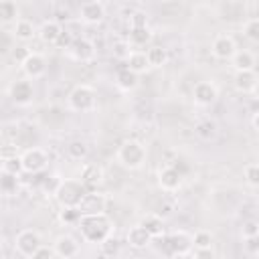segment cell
Instances as JSON below:
<instances>
[{"label":"cell","instance_id":"1","mask_svg":"<svg viewBox=\"0 0 259 259\" xmlns=\"http://www.w3.org/2000/svg\"><path fill=\"white\" fill-rule=\"evenodd\" d=\"M79 233H81V239L85 243H91V245H99L103 243L107 237L113 235V221L105 214V212H95V214H83L81 221H79Z\"/></svg>","mask_w":259,"mask_h":259},{"label":"cell","instance_id":"2","mask_svg":"<svg viewBox=\"0 0 259 259\" xmlns=\"http://www.w3.org/2000/svg\"><path fill=\"white\" fill-rule=\"evenodd\" d=\"M146 146L140 140H125L117 148V162L125 170H140L146 164Z\"/></svg>","mask_w":259,"mask_h":259},{"label":"cell","instance_id":"3","mask_svg":"<svg viewBox=\"0 0 259 259\" xmlns=\"http://www.w3.org/2000/svg\"><path fill=\"white\" fill-rule=\"evenodd\" d=\"M67 103L73 111L77 113H89L97 107V95H95V89L91 85H85V83H79L71 89L69 97H67Z\"/></svg>","mask_w":259,"mask_h":259},{"label":"cell","instance_id":"4","mask_svg":"<svg viewBox=\"0 0 259 259\" xmlns=\"http://www.w3.org/2000/svg\"><path fill=\"white\" fill-rule=\"evenodd\" d=\"M85 194H87V188L81 180L67 178V180H61L55 192V200L59 202V206H79Z\"/></svg>","mask_w":259,"mask_h":259},{"label":"cell","instance_id":"5","mask_svg":"<svg viewBox=\"0 0 259 259\" xmlns=\"http://www.w3.org/2000/svg\"><path fill=\"white\" fill-rule=\"evenodd\" d=\"M40 245H42V239L34 229H22L14 237V249L24 259H34Z\"/></svg>","mask_w":259,"mask_h":259},{"label":"cell","instance_id":"6","mask_svg":"<svg viewBox=\"0 0 259 259\" xmlns=\"http://www.w3.org/2000/svg\"><path fill=\"white\" fill-rule=\"evenodd\" d=\"M164 243H166L168 253H170L172 257L190 255L192 249H194L192 235H188L186 231H174V233H170V235H164Z\"/></svg>","mask_w":259,"mask_h":259},{"label":"cell","instance_id":"7","mask_svg":"<svg viewBox=\"0 0 259 259\" xmlns=\"http://www.w3.org/2000/svg\"><path fill=\"white\" fill-rule=\"evenodd\" d=\"M8 97L14 105L18 107H26L32 103L34 99V87H32V79H16L10 87H8Z\"/></svg>","mask_w":259,"mask_h":259},{"label":"cell","instance_id":"8","mask_svg":"<svg viewBox=\"0 0 259 259\" xmlns=\"http://www.w3.org/2000/svg\"><path fill=\"white\" fill-rule=\"evenodd\" d=\"M22 164L26 174H40L49 166V154L42 148H26L22 154Z\"/></svg>","mask_w":259,"mask_h":259},{"label":"cell","instance_id":"9","mask_svg":"<svg viewBox=\"0 0 259 259\" xmlns=\"http://www.w3.org/2000/svg\"><path fill=\"white\" fill-rule=\"evenodd\" d=\"M210 53L214 59L219 61H231L233 55L237 53V42L231 34H217L212 38V45H210Z\"/></svg>","mask_w":259,"mask_h":259},{"label":"cell","instance_id":"10","mask_svg":"<svg viewBox=\"0 0 259 259\" xmlns=\"http://www.w3.org/2000/svg\"><path fill=\"white\" fill-rule=\"evenodd\" d=\"M192 99L198 107H210L219 99V89L212 81H198L192 89Z\"/></svg>","mask_w":259,"mask_h":259},{"label":"cell","instance_id":"11","mask_svg":"<svg viewBox=\"0 0 259 259\" xmlns=\"http://www.w3.org/2000/svg\"><path fill=\"white\" fill-rule=\"evenodd\" d=\"M67 53L77 63H91L95 59V45L89 38H75Z\"/></svg>","mask_w":259,"mask_h":259},{"label":"cell","instance_id":"12","mask_svg":"<svg viewBox=\"0 0 259 259\" xmlns=\"http://www.w3.org/2000/svg\"><path fill=\"white\" fill-rule=\"evenodd\" d=\"M158 186L164 192H176L182 186V172L176 166H164L158 170Z\"/></svg>","mask_w":259,"mask_h":259},{"label":"cell","instance_id":"13","mask_svg":"<svg viewBox=\"0 0 259 259\" xmlns=\"http://www.w3.org/2000/svg\"><path fill=\"white\" fill-rule=\"evenodd\" d=\"M107 206V196L99 190H87L83 200L79 202V210L83 214H95V212H105Z\"/></svg>","mask_w":259,"mask_h":259},{"label":"cell","instance_id":"14","mask_svg":"<svg viewBox=\"0 0 259 259\" xmlns=\"http://www.w3.org/2000/svg\"><path fill=\"white\" fill-rule=\"evenodd\" d=\"M20 69H22V73L28 77V79H40V77H45V73H47V59L40 55V53H30L26 59H24V63L20 65Z\"/></svg>","mask_w":259,"mask_h":259},{"label":"cell","instance_id":"15","mask_svg":"<svg viewBox=\"0 0 259 259\" xmlns=\"http://www.w3.org/2000/svg\"><path fill=\"white\" fill-rule=\"evenodd\" d=\"M79 180L85 184L87 190H97L103 184V168L99 164H83L79 172Z\"/></svg>","mask_w":259,"mask_h":259},{"label":"cell","instance_id":"16","mask_svg":"<svg viewBox=\"0 0 259 259\" xmlns=\"http://www.w3.org/2000/svg\"><path fill=\"white\" fill-rule=\"evenodd\" d=\"M233 85L239 93H253L257 91V85H259V75L253 71H235V77H233Z\"/></svg>","mask_w":259,"mask_h":259},{"label":"cell","instance_id":"17","mask_svg":"<svg viewBox=\"0 0 259 259\" xmlns=\"http://www.w3.org/2000/svg\"><path fill=\"white\" fill-rule=\"evenodd\" d=\"M152 241H154V237L138 223V225H134V227H130V231L125 233V243L132 247V249H146V247H150L152 245Z\"/></svg>","mask_w":259,"mask_h":259},{"label":"cell","instance_id":"18","mask_svg":"<svg viewBox=\"0 0 259 259\" xmlns=\"http://www.w3.org/2000/svg\"><path fill=\"white\" fill-rule=\"evenodd\" d=\"M79 16L85 24H99L103 18H105V6L97 0H89L85 4H81V10H79Z\"/></svg>","mask_w":259,"mask_h":259},{"label":"cell","instance_id":"19","mask_svg":"<svg viewBox=\"0 0 259 259\" xmlns=\"http://www.w3.org/2000/svg\"><path fill=\"white\" fill-rule=\"evenodd\" d=\"M53 247H55L57 257H63V259H71V257H77V255H79V243H77V239L71 237V235H61V237H57L55 243H53Z\"/></svg>","mask_w":259,"mask_h":259},{"label":"cell","instance_id":"20","mask_svg":"<svg viewBox=\"0 0 259 259\" xmlns=\"http://www.w3.org/2000/svg\"><path fill=\"white\" fill-rule=\"evenodd\" d=\"M61 34H63V26H61V22H57V20H53V18L45 20V22L38 26V38H40L45 45H57V40H59Z\"/></svg>","mask_w":259,"mask_h":259},{"label":"cell","instance_id":"21","mask_svg":"<svg viewBox=\"0 0 259 259\" xmlns=\"http://www.w3.org/2000/svg\"><path fill=\"white\" fill-rule=\"evenodd\" d=\"M140 85V75L132 69H121L117 75H115V87L123 93H130V91H136Z\"/></svg>","mask_w":259,"mask_h":259},{"label":"cell","instance_id":"22","mask_svg":"<svg viewBox=\"0 0 259 259\" xmlns=\"http://www.w3.org/2000/svg\"><path fill=\"white\" fill-rule=\"evenodd\" d=\"M12 34H14L16 40H20V42H28V40H32L34 36H38V30L34 28V24H32L30 20H26V18H18V20L14 22V26H12Z\"/></svg>","mask_w":259,"mask_h":259},{"label":"cell","instance_id":"23","mask_svg":"<svg viewBox=\"0 0 259 259\" xmlns=\"http://www.w3.org/2000/svg\"><path fill=\"white\" fill-rule=\"evenodd\" d=\"M140 225H142L154 239H158V237L164 235V217H160L158 212H148V214H144L142 221H140Z\"/></svg>","mask_w":259,"mask_h":259},{"label":"cell","instance_id":"24","mask_svg":"<svg viewBox=\"0 0 259 259\" xmlns=\"http://www.w3.org/2000/svg\"><path fill=\"white\" fill-rule=\"evenodd\" d=\"M125 63H127V69L136 71L138 75H142V73H146V71H150V69H152V65H150V61H148L146 51H138V49H134V51L130 53V57L125 59Z\"/></svg>","mask_w":259,"mask_h":259},{"label":"cell","instance_id":"25","mask_svg":"<svg viewBox=\"0 0 259 259\" xmlns=\"http://www.w3.org/2000/svg\"><path fill=\"white\" fill-rule=\"evenodd\" d=\"M231 65H233L235 71H253L255 65H257V61H255V55L251 51H245V49L239 51L237 49V53L231 59Z\"/></svg>","mask_w":259,"mask_h":259},{"label":"cell","instance_id":"26","mask_svg":"<svg viewBox=\"0 0 259 259\" xmlns=\"http://www.w3.org/2000/svg\"><path fill=\"white\" fill-rule=\"evenodd\" d=\"M194 134H196L200 140L210 142V140H214V138L219 136V125H217L214 119L204 117V119H200V121L194 125Z\"/></svg>","mask_w":259,"mask_h":259},{"label":"cell","instance_id":"27","mask_svg":"<svg viewBox=\"0 0 259 259\" xmlns=\"http://www.w3.org/2000/svg\"><path fill=\"white\" fill-rule=\"evenodd\" d=\"M127 40H130L134 47H146V45L152 40V30H150V26H130Z\"/></svg>","mask_w":259,"mask_h":259},{"label":"cell","instance_id":"28","mask_svg":"<svg viewBox=\"0 0 259 259\" xmlns=\"http://www.w3.org/2000/svg\"><path fill=\"white\" fill-rule=\"evenodd\" d=\"M0 20L4 26L14 24L18 20V6L14 0H0Z\"/></svg>","mask_w":259,"mask_h":259},{"label":"cell","instance_id":"29","mask_svg":"<svg viewBox=\"0 0 259 259\" xmlns=\"http://www.w3.org/2000/svg\"><path fill=\"white\" fill-rule=\"evenodd\" d=\"M146 55H148V61H150L152 69H160V67H164L168 63V51L164 47L154 45V47H150L146 51Z\"/></svg>","mask_w":259,"mask_h":259},{"label":"cell","instance_id":"30","mask_svg":"<svg viewBox=\"0 0 259 259\" xmlns=\"http://www.w3.org/2000/svg\"><path fill=\"white\" fill-rule=\"evenodd\" d=\"M67 156L75 162H83L87 156H89V146L83 142V140H73L69 142L67 146Z\"/></svg>","mask_w":259,"mask_h":259},{"label":"cell","instance_id":"31","mask_svg":"<svg viewBox=\"0 0 259 259\" xmlns=\"http://www.w3.org/2000/svg\"><path fill=\"white\" fill-rule=\"evenodd\" d=\"M16 190H18V176L12 174V172L2 170V174H0V192L4 196H12V194H16Z\"/></svg>","mask_w":259,"mask_h":259},{"label":"cell","instance_id":"32","mask_svg":"<svg viewBox=\"0 0 259 259\" xmlns=\"http://www.w3.org/2000/svg\"><path fill=\"white\" fill-rule=\"evenodd\" d=\"M83 212L79 210V206H61L59 210V221L63 225H79Z\"/></svg>","mask_w":259,"mask_h":259},{"label":"cell","instance_id":"33","mask_svg":"<svg viewBox=\"0 0 259 259\" xmlns=\"http://www.w3.org/2000/svg\"><path fill=\"white\" fill-rule=\"evenodd\" d=\"M2 170L4 172H12L16 176H20L24 172V164H22V156L14 154V156H4L2 158Z\"/></svg>","mask_w":259,"mask_h":259},{"label":"cell","instance_id":"34","mask_svg":"<svg viewBox=\"0 0 259 259\" xmlns=\"http://www.w3.org/2000/svg\"><path fill=\"white\" fill-rule=\"evenodd\" d=\"M243 178L249 186L259 188V162H251L243 168Z\"/></svg>","mask_w":259,"mask_h":259},{"label":"cell","instance_id":"35","mask_svg":"<svg viewBox=\"0 0 259 259\" xmlns=\"http://www.w3.org/2000/svg\"><path fill=\"white\" fill-rule=\"evenodd\" d=\"M119 249H121V243L111 235V237H107L103 243H99V251H101V255H105V257H113V255H119Z\"/></svg>","mask_w":259,"mask_h":259},{"label":"cell","instance_id":"36","mask_svg":"<svg viewBox=\"0 0 259 259\" xmlns=\"http://www.w3.org/2000/svg\"><path fill=\"white\" fill-rule=\"evenodd\" d=\"M132 51H134V45H132L127 38H125V40H115L113 47H111L113 57H115V59H121V61H125Z\"/></svg>","mask_w":259,"mask_h":259},{"label":"cell","instance_id":"37","mask_svg":"<svg viewBox=\"0 0 259 259\" xmlns=\"http://www.w3.org/2000/svg\"><path fill=\"white\" fill-rule=\"evenodd\" d=\"M243 34L251 40V42H259V18H249L243 24Z\"/></svg>","mask_w":259,"mask_h":259},{"label":"cell","instance_id":"38","mask_svg":"<svg viewBox=\"0 0 259 259\" xmlns=\"http://www.w3.org/2000/svg\"><path fill=\"white\" fill-rule=\"evenodd\" d=\"M192 243H194V249H208L212 247V235L208 231H196L192 235Z\"/></svg>","mask_w":259,"mask_h":259},{"label":"cell","instance_id":"39","mask_svg":"<svg viewBox=\"0 0 259 259\" xmlns=\"http://www.w3.org/2000/svg\"><path fill=\"white\" fill-rule=\"evenodd\" d=\"M59 184H61V178H59V176H47V178H42L40 188H42V192H45V194L55 196V192H57Z\"/></svg>","mask_w":259,"mask_h":259},{"label":"cell","instance_id":"40","mask_svg":"<svg viewBox=\"0 0 259 259\" xmlns=\"http://www.w3.org/2000/svg\"><path fill=\"white\" fill-rule=\"evenodd\" d=\"M14 47H16V38H14V34L8 32V30H2V45H0V51H2L4 55H8V53H12Z\"/></svg>","mask_w":259,"mask_h":259},{"label":"cell","instance_id":"41","mask_svg":"<svg viewBox=\"0 0 259 259\" xmlns=\"http://www.w3.org/2000/svg\"><path fill=\"white\" fill-rule=\"evenodd\" d=\"M243 249L245 253L249 255H259V235H253V237H243Z\"/></svg>","mask_w":259,"mask_h":259},{"label":"cell","instance_id":"42","mask_svg":"<svg viewBox=\"0 0 259 259\" xmlns=\"http://www.w3.org/2000/svg\"><path fill=\"white\" fill-rule=\"evenodd\" d=\"M241 235H243V237L259 235V221H255V219L245 221V223H243V227H241Z\"/></svg>","mask_w":259,"mask_h":259},{"label":"cell","instance_id":"43","mask_svg":"<svg viewBox=\"0 0 259 259\" xmlns=\"http://www.w3.org/2000/svg\"><path fill=\"white\" fill-rule=\"evenodd\" d=\"M30 53H32V51H28V49H26L24 45H18V47H14V49H12L10 57H12V61H14V63L22 65V63H24V59H26V57H28Z\"/></svg>","mask_w":259,"mask_h":259},{"label":"cell","instance_id":"44","mask_svg":"<svg viewBox=\"0 0 259 259\" xmlns=\"http://www.w3.org/2000/svg\"><path fill=\"white\" fill-rule=\"evenodd\" d=\"M130 26H148V14L142 12V10L132 12V16H130Z\"/></svg>","mask_w":259,"mask_h":259},{"label":"cell","instance_id":"45","mask_svg":"<svg viewBox=\"0 0 259 259\" xmlns=\"http://www.w3.org/2000/svg\"><path fill=\"white\" fill-rule=\"evenodd\" d=\"M40 257H57V253H55V247H45V245H40V249L36 251L34 259H40Z\"/></svg>","mask_w":259,"mask_h":259},{"label":"cell","instance_id":"46","mask_svg":"<svg viewBox=\"0 0 259 259\" xmlns=\"http://www.w3.org/2000/svg\"><path fill=\"white\" fill-rule=\"evenodd\" d=\"M71 42H73V38L63 30V34L59 36V40H57V47H61V49H69L71 47Z\"/></svg>","mask_w":259,"mask_h":259},{"label":"cell","instance_id":"47","mask_svg":"<svg viewBox=\"0 0 259 259\" xmlns=\"http://www.w3.org/2000/svg\"><path fill=\"white\" fill-rule=\"evenodd\" d=\"M190 255H194V257H214V251H212V247H208V249H192Z\"/></svg>","mask_w":259,"mask_h":259},{"label":"cell","instance_id":"48","mask_svg":"<svg viewBox=\"0 0 259 259\" xmlns=\"http://www.w3.org/2000/svg\"><path fill=\"white\" fill-rule=\"evenodd\" d=\"M251 125H253V130L259 134V111L253 113V117H251Z\"/></svg>","mask_w":259,"mask_h":259},{"label":"cell","instance_id":"49","mask_svg":"<svg viewBox=\"0 0 259 259\" xmlns=\"http://www.w3.org/2000/svg\"><path fill=\"white\" fill-rule=\"evenodd\" d=\"M257 93H259V85H257Z\"/></svg>","mask_w":259,"mask_h":259}]
</instances>
